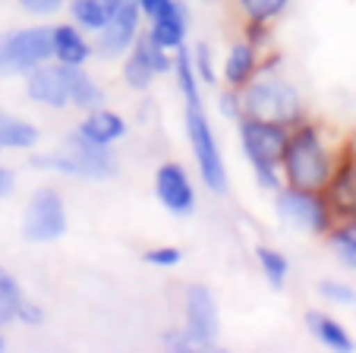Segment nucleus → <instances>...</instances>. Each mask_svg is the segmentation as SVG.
I'll list each match as a JSON object with an SVG mask.
<instances>
[{
    "instance_id": "22",
    "label": "nucleus",
    "mask_w": 356,
    "mask_h": 353,
    "mask_svg": "<svg viewBox=\"0 0 356 353\" xmlns=\"http://www.w3.org/2000/svg\"><path fill=\"white\" fill-rule=\"evenodd\" d=\"M177 82H180V92L186 98V104H199V88H195V70L189 63L186 47H177Z\"/></svg>"
},
{
    "instance_id": "4",
    "label": "nucleus",
    "mask_w": 356,
    "mask_h": 353,
    "mask_svg": "<svg viewBox=\"0 0 356 353\" xmlns=\"http://www.w3.org/2000/svg\"><path fill=\"white\" fill-rule=\"evenodd\" d=\"M51 54H54L51 29H22V32L0 35V76L29 73L41 67Z\"/></svg>"
},
{
    "instance_id": "26",
    "label": "nucleus",
    "mask_w": 356,
    "mask_h": 353,
    "mask_svg": "<svg viewBox=\"0 0 356 353\" xmlns=\"http://www.w3.org/2000/svg\"><path fill=\"white\" fill-rule=\"evenodd\" d=\"M180 259H183L180 249H170V246H164V249H152V253H145V262H148V265H161V268L177 265Z\"/></svg>"
},
{
    "instance_id": "25",
    "label": "nucleus",
    "mask_w": 356,
    "mask_h": 353,
    "mask_svg": "<svg viewBox=\"0 0 356 353\" xmlns=\"http://www.w3.org/2000/svg\"><path fill=\"white\" fill-rule=\"evenodd\" d=\"M123 76H127V82H129L133 88H145V86H152L155 67H152V63H148L142 54L133 51V57L127 61V73H123Z\"/></svg>"
},
{
    "instance_id": "9",
    "label": "nucleus",
    "mask_w": 356,
    "mask_h": 353,
    "mask_svg": "<svg viewBox=\"0 0 356 353\" xmlns=\"http://www.w3.org/2000/svg\"><path fill=\"white\" fill-rule=\"evenodd\" d=\"M155 189H158V199L168 212L174 214H189L195 208V193H193V183H189L186 171L180 164H164L158 167V177H155Z\"/></svg>"
},
{
    "instance_id": "14",
    "label": "nucleus",
    "mask_w": 356,
    "mask_h": 353,
    "mask_svg": "<svg viewBox=\"0 0 356 353\" xmlns=\"http://www.w3.org/2000/svg\"><path fill=\"white\" fill-rule=\"evenodd\" d=\"M120 7H123V0H73V19L82 29L104 32Z\"/></svg>"
},
{
    "instance_id": "20",
    "label": "nucleus",
    "mask_w": 356,
    "mask_h": 353,
    "mask_svg": "<svg viewBox=\"0 0 356 353\" xmlns=\"http://www.w3.org/2000/svg\"><path fill=\"white\" fill-rule=\"evenodd\" d=\"M22 303H26V297H22L19 284L13 281V274L0 268V328L10 325L13 319H19Z\"/></svg>"
},
{
    "instance_id": "31",
    "label": "nucleus",
    "mask_w": 356,
    "mask_h": 353,
    "mask_svg": "<svg viewBox=\"0 0 356 353\" xmlns=\"http://www.w3.org/2000/svg\"><path fill=\"white\" fill-rule=\"evenodd\" d=\"M19 319L22 322H29V325H38V322H41V309L38 306H32V303H22V309H19Z\"/></svg>"
},
{
    "instance_id": "29",
    "label": "nucleus",
    "mask_w": 356,
    "mask_h": 353,
    "mask_svg": "<svg viewBox=\"0 0 356 353\" xmlns=\"http://www.w3.org/2000/svg\"><path fill=\"white\" fill-rule=\"evenodd\" d=\"M29 13H54L60 7V0H19Z\"/></svg>"
},
{
    "instance_id": "24",
    "label": "nucleus",
    "mask_w": 356,
    "mask_h": 353,
    "mask_svg": "<svg viewBox=\"0 0 356 353\" xmlns=\"http://www.w3.org/2000/svg\"><path fill=\"white\" fill-rule=\"evenodd\" d=\"M240 7L252 26H262V22H268L271 16H277L287 7V0H240Z\"/></svg>"
},
{
    "instance_id": "34",
    "label": "nucleus",
    "mask_w": 356,
    "mask_h": 353,
    "mask_svg": "<svg viewBox=\"0 0 356 353\" xmlns=\"http://www.w3.org/2000/svg\"><path fill=\"white\" fill-rule=\"evenodd\" d=\"M0 350H3V334H0Z\"/></svg>"
},
{
    "instance_id": "32",
    "label": "nucleus",
    "mask_w": 356,
    "mask_h": 353,
    "mask_svg": "<svg viewBox=\"0 0 356 353\" xmlns=\"http://www.w3.org/2000/svg\"><path fill=\"white\" fill-rule=\"evenodd\" d=\"M168 3H170V0H139L142 13H148V16H152V19H155V16L161 13V10L168 7Z\"/></svg>"
},
{
    "instance_id": "7",
    "label": "nucleus",
    "mask_w": 356,
    "mask_h": 353,
    "mask_svg": "<svg viewBox=\"0 0 356 353\" xmlns=\"http://www.w3.org/2000/svg\"><path fill=\"white\" fill-rule=\"evenodd\" d=\"M186 334L199 347H211L218 340V303L202 284L186 290Z\"/></svg>"
},
{
    "instance_id": "8",
    "label": "nucleus",
    "mask_w": 356,
    "mask_h": 353,
    "mask_svg": "<svg viewBox=\"0 0 356 353\" xmlns=\"http://www.w3.org/2000/svg\"><path fill=\"white\" fill-rule=\"evenodd\" d=\"M277 208L284 218H290L296 227H306L312 233L328 230V208L318 199V193H306V189H284L277 196Z\"/></svg>"
},
{
    "instance_id": "16",
    "label": "nucleus",
    "mask_w": 356,
    "mask_h": 353,
    "mask_svg": "<svg viewBox=\"0 0 356 353\" xmlns=\"http://www.w3.org/2000/svg\"><path fill=\"white\" fill-rule=\"evenodd\" d=\"M82 136H88V139L101 142V146H111V142L123 139V133H127V123L117 117V113L111 111H92L86 117V123L79 127Z\"/></svg>"
},
{
    "instance_id": "30",
    "label": "nucleus",
    "mask_w": 356,
    "mask_h": 353,
    "mask_svg": "<svg viewBox=\"0 0 356 353\" xmlns=\"http://www.w3.org/2000/svg\"><path fill=\"white\" fill-rule=\"evenodd\" d=\"M221 113L240 117V113H243V98H236V95H224V98H221Z\"/></svg>"
},
{
    "instance_id": "15",
    "label": "nucleus",
    "mask_w": 356,
    "mask_h": 353,
    "mask_svg": "<svg viewBox=\"0 0 356 353\" xmlns=\"http://www.w3.org/2000/svg\"><path fill=\"white\" fill-rule=\"evenodd\" d=\"M88 54H92V47H88V41L82 38L73 26L54 29V57L60 63H67V67H82V63L88 61Z\"/></svg>"
},
{
    "instance_id": "10",
    "label": "nucleus",
    "mask_w": 356,
    "mask_h": 353,
    "mask_svg": "<svg viewBox=\"0 0 356 353\" xmlns=\"http://www.w3.org/2000/svg\"><path fill=\"white\" fill-rule=\"evenodd\" d=\"M29 98L47 107L70 104V73L63 67H35L29 73Z\"/></svg>"
},
{
    "instance_id": "3",
    "label": "nucleus",
    "mask_w": 356,
    "mask_h": 353,
    "mask_svg": "<svg viewBox=\"0 0 356 353\" xmlns=\"http://www.w3.org/2000/svg\"><path fill=\"white\" fill-rule=\"evenodd\" d=\"M243 113L252 120H265V123H296L302 117L300 107V95L287 86V82H256L243 95Z\"/></svg>"
},
{
    "instance_id": "13",
    "label": "nucleus",
    "mask_w": 356,
    "mask_h": 353,
    "mask_svg": "<svg viewBox=\"0 0 356 353\" xmlns=\"http://www.w3.org/2000/svg\"><path fill=\"white\" fill-rule=\"evenodd\" d=\"M328 202L337 214H343V218H356V158L347 161V164L334 173Z\"/></svg>"
},
{
    "instance_id": "6",
    "label": "nucleus",
    "mask_w": 356,
    "mask_h": 353,
    "mask_svg": "<svg viewBox=\"0 0 356 353\" xmlns=\"http://www.w3.org/2000/svg\"><path fill=\"white\" fill-rule=\"evenodd\" d=\"M67 230V212L63 202L54 189H38L26 208V221H22V233L32 243H47L63 237Z\"/></svg>"
},
{
    "instance_id": "12",
    "label": "nucleus",
    "mask_w": 356,
    "mask_h": 353,
    "mask_svg": "<svg viewBox=\"0 0 356 353\" xmlns=\"http://www.w3.org/2000/svg\"><path fill=\"white\" fill-rule=\"evenodd\" d=\"M152 35H155L164 47H180L183 38H186V7L170 0L168 7L152 19Z\"/></svg>"
},
{
    "instance_id": "18",
    "label": "nucleus",
    "mask_w": 356,
    "mask_h": 353,
    "mask_svg": "<svg viewBox=\"0 0 356 353\" xmlns=\"http://www.w3.org/2000/svg\"><path fill=\"white\" fill-rule=\"evenodd\" d=\"M70 73V101L82 111H98L101 107V88L82 73L79 67H67Z\"/></svg>"
},
{
    "instance_id": "17",
    "label": "nucleus",
    "mask_w": 356,
    "mask_h": 353,
    "mask_svg": "<svg viewBox=\"0 0 356 353\" xmlns=\"http://www.w3.org/2000/svg\"><path fill=\"white\" fill-rule=\"evenodd\" d=\"M309 328H312V334H316L318 340H322L328 350H350L353 347V340H350V334L343 331L341 325H337L331 315H325V313H309Z\"/></svg>"
},
{
    "instance_id": "33",
    "label": "nucleus",
    "mask_w": 356,
    "mask_h": 353,
    "mask_svg": "<svg viewBox=\"0 0 356 353\" xmlns=\"http://www.w3.org/2000/svg\"><path fill=\"white\" fill-rule=\"evenodd\" d=\"M10 189H13V173L0 167V199H3V196H7Z\"/></svg>"
},
{
    "instance_id": "11",
    "label": "nucleus",
    "mask_w": 356,
    "mask_h": 353,
    "mask_svg": "<svg viewBox=\"0 0 356 353\" xmlns=\"http://www.w3.org/2000/svg\"><path fill=\"white\" fill-rule=\"evenodd\" d=\"M139 16H142L139 0H123V7L117 10V16L111 19V26L104 29V35H101L98 51L104 54V57H117V54L127 51V47L133 45V38H136Z\"/></svg>"
},
{
    "instance_id": "5",
    "label": "nucleus",
    "mask_w": 356,
    "mask_h": 353,
    "mask_svg": "<svg viewBox=\"0 0 356 353\" xmlns=\"http://www.w3.org/2000/svg\"><path fill=\"white\" fill-rule=\"evenodd\" d=\"M186 133H189V142H193V155L202 171V180L209 183V189L224 193L227 189L224 161H221V152H218L215 133L209 127V117H205V111L199 104H186Z\"/></svg>"
},
{
    "instance_id": "1",
    "label": "nucleus",
    "mask_w": 356,
    "mask_h": 353,
    "mask_svg": "<svg viewBox=\"0 0 356 353\" xmlns=\"http://www.w3.org/2000/svg\"><path fill=\"white\" fill-rule=\"evenodd\" d=\"M284 173L293 189H306V193H322L331 187L334 171H331L328 152H325L322 139L312 127H302L293 133L284 148Z\"/></svg>"
},
{
    "instance_id": "23",
    "label": "nucleus",
    "mask_w": 356,
    "mask_h": 353,
    "mask_svg": "<svg viewBox=\"0 0 356 353\" xmlns=\"http://www.w3.org/2000/svg\"><path fill=\"white\" fill-rule=\"evenodd\" d=\"M259 262H262V272H265V278H268V284L284 287L287 272H290L287 259H284L281 253H275V249H268V246H259Z\"/></svg>"
},
{
    "instance_id": "2",
    "label": "nucleus",
    "mask_w": 356,
    "mask_h": 353,
    "mask_svg": "<svg viewBox=\"0 0 356 353\" xmlns=\"http://www.w3.org/2000/svg\"><path fill=\"white\" fill-rule=\"evenodd\" d=\"M240 139H243V148H246V158L252 161L259 180H262V187H277L275 164L284 161V148H287V139H290V136L284 133V127L243 117Z\"/></svg>"
},
{
    "instance_id": "19",
    "label": "nucleus",
    "mask_w": 356,
    "mask_h": 353,
    "mask_svg": "<svg viewBox=\"0 0 356 353\" xmlns=\"http://www.w3.org/2000/svg\"><path fill=\"white\" fill-rule=\"evenodd\" d=\"M252 73H256V47L243 41L227 57V82L230 86H246Z\"/></svg>"
},
{
    "instance_id": "28",
    "label": "nucleus",
    "mask_w": 356,
    "mask_h": 353,
    "mask_svg": "<svg viewBox=\"0 0 356 353\" xmlns=\"http://www.w3.org/2000/svg\"><path fill=\"white\" fill-rule=\"evenodd\" d=\"M322 293L331 297L334 303H356V293L343 284H334V281H331V284H322Z\"/></svg>"
},
{
    "instance_id": "21",
    "label": "nucleus",
    "mask_w": 356,
    "mask_h": 353,
    "mask_svg": "<svg viewBox=\"0 0 356 353\" xmlns=\"http://www.w3.org/2000/svg\"><path fill=\"white\" fill-rule=\"evenodd\" d=\"M38 142V130L32 123L0 117V148H32Z\"/></svg>"
},
{
    "instance_id": "27",
    "label": "nucleus",
    "mask_w": 356,
    "mask_h": 353,
    "mask_svg": "<svg viewBox=\"0 0 356 353\" xmlns=\"http://www.w3.org/2000/svg\"><path fill=\"white\" fill-rule=\"evenodd\" d=\"M195 70H199V76L205 82H215V70H211V51L205 45L195 47Z\"/></svg>"
}]
</instances>
